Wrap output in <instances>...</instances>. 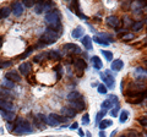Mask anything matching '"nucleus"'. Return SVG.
Returning <instances> with one entry per match:
<instances>
[{"mask_svg": "<svg viewBox=\"0 0 147 137\" xmlns=\"http://www.w3.org/2000/svg\"><path fill=\"white\" fill-rule=\"evenodd\" d=\"M45 24H47L49 30H54L57 32L61 33V22H60V13L57 10H53L48 13H45L44 16Z\"/></svg>", "mask_w": 147, "mask_h": 137, "instance_id": "1", "label": "nucleus"}, {"mask_svg": "<svg viewBox=\"0 0 147 137\" xmlns=\"http://www.w3.org/2000/svg\"><path fill=\"white\" fill-rule=\"evenodd\" d=\"M13 134L22 136V135H28L33 132V127L30 124V121L25 120L24 118H17L15 121V129H13Z\"/></svg>", "mask_w": 147, "mask_h": 137, "instance_id": "2", "label": "nucleus"}, {"mask_svg": "<svg viewBox=\"0 0 147 137\" xmlns=\"http://www.w3.org/2000/svg\"><path fill=\"white\" fill-rule=\"evenodd\" d=\"M60 36H61L60 32H57V31H54V30H49L48 28L42 34V37H40V43H43L44 45L53 44V43H55L59 39Z\"/></svg>", "mask_w": 147, "mask_h": 137, "instance_id": "3", "label": "nucleus"}, {"mask_svg": "<svg viewBox=\"0 0 147 137\" xmlns=\"http://www.w3.org/2000/svg\"><path fill=\"white\" fill-rule=\"evenodd\" d=\"M100 79L104 82V86L107 87L108 89H112L114 88V85H115V81H114V77L112 76L109 71H104L100 74Z\"/></svg>", "mask_w": 147, "mask_h": 137, "instance_id": "4", "label": "nucleus"}, {"mask_svg": "<svg viewBox=\"0 0 147 137\" xmlns=\"http://www.w3.org/2000/svg\"><path fill=\"white\" fill-rule=\"evenodd\" d=\"M113 104H114V105L119 104V103H118V97H117V95H109L108 99H105L104 102L102 103V105H100V107H102V110L107 111L108 109L113 108Z\"/></svg>", "mask_w": 147, "mask_h": 137, "instance_id": "5", "label": "nucleus"}, {"mask_svg": "<svg viewBox=\"0 0 147 137\" xmlns=\"http://www.w3.org/2000/svg\"><path fill=\"white\" fill-rule=\"evenodd\" d=\"M145 6V3L144 1H139V0H136V1H132L130 4V10L132 11L134 15H140L142 12V9Z\"/></svg>", "mask_w": 147, "mask_h": 137, "instance_id": "6", "label": "nucleus"}, {"mask_svg": "<svg viewBox=\"0 0 147 137\" xmlns=\"http://www.w3.org/2000/svg\"><path fill=\"white\" fill-rule=\"evenodd\" d=\"M132 76L139 81L147 80V70L146 68H142V67H136L134 72H132Z\"/></svg>", "mask_w": 147, "mask_h": 137, "instance_id": "7", "label": "nucleus"}, {"mask_svg": "<svg viewBox=\"0 0 147 137\" xmlns=\"http://www.w3.org/2000/svg\"><path fill=\"white\" fill-rule=\"evenodd\" d=\"M0 110H5V111H11L15 113L16 108L11 102H7V100H3L0 99Z\"/></svg>", "mask_w": 147, "mask_h": 137, "instance_id": "8", "label": "nucleus"}, {"mask_svg": "<svg viewBox=\"0 0 147 137\" xmlns=\"http://www.w3.org/2000/svg\"><path fill=\"white\" fill-rule=\"evenodd\" d=\"M64 49H65V52L70 53V54H81L82 53V50L79 45L72 44V43H66L64 45Z\"/></svg>", "mask_w": 147, "mask_h": 137, "instance_id": "9", "label": "nucleus"}, {"mask_svg": "<svg viewBox=\"0 0 147 137\" xmlns=\"http://www.w3.org/2000/svg\"><path fill=\"white\" fill-rule=\"evenodd\" d=\"M31 70H32V65L31 62H22L20 66H18V71L21 72L22 76L27 77L30 74H31Z\"/></svg>", "mask_w": 147, "mask_h": 137, "instance_id": "10", "label": "nucleus"}, {"mask_svg": "<svg viewBox=\"0 0 147 137\" xmlns=\"http://www.w3.org/2000/svg\"><path fill=\"white\" fill-rule=\"evenodd\" d=\"M13 97V94L10 89H6V88H4V87H0V99H3V100H7V102H10L11 99Z\"/></svg>", "mask_w": 147, "mask_h": 137, "instance_id": "11", "label": "nucleus"}, {"mask_svg": "<svg viewBox=\"0 0 147 137\" xmlns=\"http://www.w3.org/2000/svg\"><path fill=\"white\" fill-rule=\"evenodd\" d=\"M24 11H25V7L22 6L21 3L16 1V3L12 4V13H13V15H15L16 17H20L22 13H24Z\"/></svg>", "mask_w": 147, "mask_h": 137, "instance_id": "12", "label": "nucleus"}, {"mask_svg": "<svg viewBox=\"0 0 147 137\" xmlns=\"http://www.w3.org/2000/svg\"><path fill=\"white\" fill-rule=\"evenodd\" d=\"M107 25L109 27H113V28H118L119 25H120V20H119V17L114 16V15H110L107 17Z\"/></svg>", "mask_w": 147, "mask_h": 137, "instance_id": "13", "label": "nucleus"}, {"mask_svg": "<svg viewBox=\"0 0 147 137\" xmlns=\"http://www.w3.org/2000/svg\"><path fill=\"white\" fill-rule=\"evenodd\" d=\"M5 79L12 81L13 83H17V82L21 81V76L18 75L15 70H11V71H9V72H6V74H5Z\"/></svg>", "mask_w": 147, "mask_h": 137, "instance_id": "14", "label": "nucleus"}, {"mask_svg": "<svg viewBox=\"0 0 147 137\" xmlns=\"http://www.w3.org/2000/svg\"><path fill=\"white\" fill-rule=\"evenodd\" d=\"M69 107L74 109L75 111H81L85 109V103L84 100H76V102H69Z\"/></svg>", "mask_w": 147, "mask_h": 137, "instance_id": "15", "label": "nucleus"}, {"mask_svg": "<svg viewBox=\"0 0 147 137\" xmlns=\"http://www.w3.org/2000/svg\"><path fill=\"white\" fill-rule=\"evenodd\" d=\"M74 66H75L77 71H80V75H81L86 68V62L84 59H75V60H74Z\"/></svg>", "mask_w": 147, "mask_h": 137, "instance_id": "16", "label": "nucleus"}, {"mask_svg": "<svg viewBox=\"0 0 147 137\" xmlns=\"http://www.w3.org/2000/svg\"><path fill=\"white\" fill-rule=\"evenodd\" d=\"M60 114H61V115H64L65 118L70 119V118H74L76 115V111L74 110V109H71L70 107H63L60 109Z\"/></svg>", "mask_w": 147, "mask_h": 137, "instance_id": "17", "label": "nucleus"}, {"mask_svg": "<svg viewBox=\"0 0 147 137\" xmlns=\"http://www.w3.org/2000/svg\"><path fill=\"white\" fill-rule=\"evenodd\" d=\"M66 99L69 102H76V100H82V95L80 92L77 91H74V92H70L66 95Z\"/></svg>", "mask_w": 147, "mask_h": 137, "instance_id": "18", "label": "nucleus"}, {"mask_svg": "<svg viewBox=\"0 0 147 137\" xmlns=\"http://www.w3.org/2000/svg\"><path fill=\"white\" fill-rule=\"evenodd\" d=\"M84 33H85L84 27H82V26H77L76 28L71 32V36H72V38L79 39V38H82V37H84Z\"/></svg>", "mask_w": 147, "mask_h": 137, "instance_id": "19", "label": "nucleus"}, {"mask_svg": "<svg viewBox=\"0 0 147 137\" xmlns=\"http://www.w3.org/2000/svg\"><path fill=\"white\" fill-rule=\"evenodd\" d=\"M0 115L3 116L4 120H6L7 122H11L15 120V113H11V111H5V110H0Z\"/></svg>", "mask_w": 147, "mask_h": 137, "instance_id": "20", "label": "nucleus"}, {"mask_svg": "<svg viewBox=\"0 0 147 137\" xmlns=\"http://www.w3.org/2000/svg\"><path fill=\"white\" fill-rule=\"evenodd\" d=\"M124 67V62L120 59H117V60H113L112 64H110V68L113 71H120L121 68Z\"/></svg>", "mask_w": 147, "mask_h": 137, "instance_id": "21", "label": "nucleus"}, {"mask_svg": "<svg viewBox=\"0 0 147 137\" xmlns=\"http://www.w3.org/2000/svg\"><path fill=\"white\" fill-rule=\"evenodd\" d=\"M81 43L86 48V50H92V38L90 36H84L81 38Z\"/></svg>", "mask_w": 147, "mask_h": 137, "instance_id": "22", "label": "nucleus"}, {"mask_svg": "<svg viewBox=\"0 0 147 137\" xmlns=\"http://www.w3.org/2000/svg\"><path fill=\"white\" fill-rule=\"evenodd\" d=\"M59 124H60V122L58 121L55 114H49V115L47 116V125H49V126H58Z\"/></svg>", "mask_w": 147, "mask_h": 137, "instance_id": "23", "label": "nucleus"}, {"mask_svg": "<svg viewBox=\"0 0 147 137\" xmlns=\"http://www.w3.org/2000/svg\"><path fill=\"white\" fill-rule=\"evenodd\" d=\"M91 60H92V64H93V67L96 68V70H100V68L103 67V62L99 59V56L94 55V56L91 58Z\"/></svg>", "mask_w": 147, "mask_h": 137, "instance_id": "24", "label": "nucleus"}, {"mask_svg": "<svg viewBox=\"0 0 147 137\" xmlns=\"http://www.w3.org/2000/svg\"><path fill=\"white\" fill-rule=\"evenodd\" d=\"M1 87H4V88H6V89H12V88H15V83H13L12 81H10V80H7V79H4L1 80Z\"/></svg>", "mask_w": 147, "mask_h": 137, "instance_id": "25", "label": "nucleus"}, {"mask_svg": "<svg viewBox=\"0 0 147 137\" xmlns=\"http://www.w3.org/2000/svg\"><path fill=\"white\" fill-rule=\"evenodd\" d=\"M113 125V121L112 120H105V119H103L102 121L98 124V127L100 129V131H104L107 127H109V126H112Z\"/></svg>", "mask_w": 147, "mask_h": 137, "instance_id": "26", "label": "nucleus"}, {"mask_svg": "<svg viewBox=\"0 0 147 137\" xmlns=\"http://www.w3.org/2000/svg\"><path fill=\"white\" fill-rule=\"evenodd\" d=\"M48 59H50V60H60L61 55L57 50H50V52H48Z\"/></svg>", "mask_w": 147, "mask_h": 137, "instance_id": "27", "label": "nucleus"}, {"mask_svg": "<svg viewBox=\"0 0 147 137\" xmlns=\"http://www.w3.org/2000/svg\"><path fill=\"white\" fill-rule=\"evenodd\" d=\"M11 12H12L11 7H9V6L1 7V9H0V19H5V17H7Z\"/></svg>", "mask_w": 147, "mask_h": 137, "instance_id": "28", "label": "nucleus"}, {"mask_svg": "<svg viewBox=\"0 0 147 137\" xmlns=\"http://www.w3.org/2000/svg\"><path fill=\"white\" fill-rule=\"evenodd\" d=\"M142 28H144V22H142V21H135V22H132L131 30L134 31V32H140Z\"/></svg>", "mask_w": 147, "mask_h": 137, "instance_id": "29", "label": "nucleus"}, {"mask_svg": "<svg viewBox=\"0 0 147 137\" xmlns=\"http://www.w3.org/2000/svg\"><path fill=\"white\" fill-rule=\"evenodd\" d=\"M134 38H135V34L132 32H126V33L120 36V39L124 40V42H129V40H132Z\"/></svg>", "mask_w": 147, "mask_h": 137, "instance_id": "30", "label": "nucleus"}, {"mask_svg": "<svg viewBox=\"0 0 147 137\" xmlns=\"http://www.w3.org/2000/svg\"><path fill=\"white\" fill-rule=\"evenodd\" d=\"M34 12L36 13L44 12V1H39V3L34 4Z\"/></svg>", "mask_w": 147, "mask_h": 137, "instance_id": "31", "label": "nucleus"}, {"mask_svg": "<svg viewBox=\"0 0 147 137\" xmlns=\"http://www.w3.org/2000/svg\"><path fill=\"white\" fill-rule=\"evenodd\" d=\"M33 50H34V47H31V48H28L26 50V52H24L21 54L20 56H18V59H20V60H24V59H26L27 56H30L32 53H33Z\"/></svg>", "mask_w": 147, "mask_h": 137, "instance_id": "32", "label": "nucleus"}, {"mask_svg": "<svg viewBox=\"0 0 147 137\" xmlns=\"http://www.w3.org/2000/svg\"><path fill=\"white\" fill-rule=\"evenodd\" d=\"M33 120H34V125H36V127H38L39 130L45 129V124H44V122H43L42 120H40L39 118H37V116H36V118L33 119Z\"/></svg>", "mask_w": 147, "mask_h": 137, "instance_id": "33", "label": "nucleus"}, {"mask_svg": "<svg viewBox=\"0 0 147 137\" xmlns=\"http://www.w3.org/2000/svg\"><path fill=\"white\" fill-rule=\"evenodd\" d=\"M92 40H93V42H96L97 44H99V45H104V47H108V45H109V43H107L104 39H102L100 37H98V36H94Z\"/></svg>", "mask_w": 147, "mask_h": 137, "instance_id": "34", "label": "nucleus"}, {"mask_svg": "<svg viewBox=\"0 0 147 137\" xmlns=\"http://www.w3.org/2000/svg\"><path fill=\"white\" fill-rule=\"evenodd\" d=\"M127 118H129V113H127L126 110H123V111L120 113V116H119V121H120L121 124H124V122H126Z\"/></svg>", "mask_w": 147, "mask_h": 137, "instance_id": "35", "label": "nucleus"}, {"mask_svg": "<svg viewBox=\"0 0 147 137\" xmlns=\"http://www.w3.org/2000/svg\"><path fill=\"white\" fill-rule=\"evenodd\" d=\"M102 55L105 58V60L107 61H112L113 60V53H110V52H108V50H102Z\"/></svg>", "mask_w": 147, "mask_h": 137, "instance_id": "36", "label": "nucleus"}, {"mask_svg": "<svg viewBox=\"0 0 147 137\" xmlns=\"http://www.w3.org/2000/svg\"><path fill=\"white\" fill-rule=\"evenodd\" d=\"M98 37H100L102 39H104L107 43H112V42H114V39H112V36H110V34H107V33H100Z\"/></svg>", "mask_w": 147, "mask_h": 137, "instance_id": "37", "label": "nucleus"}, {"mask_svg": "<svg viewBox=\"0 0 147 137\" xmlns=\"http://www.w3.org/2000/svg\"><path fill=\"white\" fill-rule=\"evenodd\" d=\"M104 115H105V111L104 110H102V111H99L98 114H97V116H96V124H99L100 121L103 120V118H104Z\"/></svg>", "mask_w": 147, "mask_h": 137, "instance_id": "38", "label": "nucleus"}, {"mask_svg": "<svg viewBox=\"0 0 147 137\" xmlns=\"http://www.w3.org/2000/svg\"><path fill=\"white\" fill-rule=\"evenodd\" d=\"M123 22H124V26H125V27H131L132 26V20L129 16H124Z\"/></svg>", "mask_w": 147, "mask_h": 137, "instance_id": "39", "label": "nucleus"}, {"mask_svg": "<svg viewBox=\"0 0 147 137\" xmlns=\"http://www.w3.org/2000/svg\"><path fill=\"white\" fill-rule=\"evenodd\" d=\"M42 58H48V53L45 54V53H42V54H39V55H37V56H34V62H39L40 60H43Z\"/></svg>", "mask_w": 147, "mask_h": 137, "instance_id": "40", "label": "nucleus"}, {"mask_svg": "<svg viewBox=\"0 0 147 137\" xmlns=\"http://www.w3.org/2000/svg\"><path fill=\"white\" fill-rule=\"evenodd\" d=\"M107 92H108V88L105 87L104 85H98V93H100V94H107Z\"/></svg>", "mask_w": 147, "mask_h": 137, "instance_id": "41", "label": "nucleus"}, {"mask_svg": "<svg viewBox=\"0 0 147 137\" xmlns=\"http://www.w3.org/2000/svg\"><path fill=\"white\" fill-rule=\"evenodd\" d=\"M118 111H119V104H117V105H114V107H113V109L110 110V115H112L113 118H117Z\"/></svg>", "mask_w": 147, "mask_h": 137, "instance_id": "42", "label": "nucleus"}, {"mask_svg": "<svg viewBox=\"0 0 147 137\" xmlns=\"http://www.w3.org/2000/svg\"><path fill=\"white\" fill-rule=\"evenodd\" d=\"M22 6H26V7H32L34 6V1H30V0H24V1L21 3Z\"/></svg>", "mask_w": 147, "mask_h": 137, "instance_id": "43", "label": "nucleus"}, {"mask_svg": "<svg viewBox=\"0 0 147 137\" xmlns=\"http://www.w3.org/2000/svg\"><path fill=\"white\" fill-rule=\"evenodd\" d=\"M82 124L84 125H88L90 124V115L88 114H85V115L82 116Z\"/></svg>", "mask_w": 147, "mask_h": 137, "instance_id": "44", "label": "nucleus"}, {"mask_svg": "<svg viewBox=\"0 0 147 137\" xmlns=\"http://www.w3.org/2000/svg\"><path fill=\"white\" fill-rule=\"evenodd\" d=\"M139 122H140V124L144 126V127H146V126H147V118H146V116H141V118L139 119Z\"/></svg>", "mask_w": 147, "mask_h": 137, "instance_id": "45", "label": "nucleus"}, {"mask_svg": "<svg viewBox=\"0 0 147 137\" xmlns=\"http://www.w3.org/2000/svg\"><path fill=\"white\" fill-rule=\"evenodd\" d=\"M11 61H5L4 62L3 61V64H1V66H0V68H5V67H9V66H11Z\"/></svg>", "mask_w": 147, "mask_h": 137, "instance_id": "46", "label": "nucleus"}, {"mask_svg": "<svg viewBox=\"0 0 147 137\" xmlns=\"http://www.w3.org/2000/svg\"><path fill=\"white\" fill-rule=\"evenodd\" d=\"M126 137H140V135L137 134L136 131H130V132H129V135H127Z\"/></svg>", "mask_w": 147, "mask_h": 137, "instance_id": "47", "label": "nucleus"}, {"mask_svg": "<svg viewBox=\"0 0 147 137\" xmlns=\"http://www.w3.org/2000/svg\"><path fill=\"white\" fill-rule=\"evenodd\" d=\"M77 127H79V124H77V122H74V124H71V125H70V127H69V129L74 131V130H76Z\"/></svg>", "mask_w": 147, "mask_h": 137, "instance_id": "48", "label": "nucleus"}, {"mask_svg": "<svg viewBox=\"0 0 147 137\" xmlns=\"http://www.w3.org/2000/svg\"><path fill=\"white\" fill-rule=\"evenodd\" d=\"M7 130L10 131V132H12V131H13V130H12V125L10 124V122H7Z\"/></svg>", "mask_w": 147, "mask_h": 137, "instance_id": "49", "label": "nucleus"}, {"mask_svg": "<svg viewBox=\"0 0 147 137\" xmlns=\"http://www.w3.org/2000/svg\"><path fill=\"white\" fill-rule=\"evenodd\" d=\"M99 137H107V135L104 134V131H99Z\"/></svg>", "mask_w": 147, "mask_h": 137, "instance_id": "50", "label": "nucleus"}, {"mask_svg": "<svg viewBox=\"0 0 147 137\" xmlns=\"http://www.w3.org/2000/svg\"><path fill=\"white\" fill-rule=\"evenodd\" d=\"M3 43H4V39H3V37H1V36H0V48L3 47Z\"/></svg>", "mask_w": 147, "mask_h": 137, "instance_id": "51", "label": "nucleus"}, {"mask_svg": "<svg viewBox=\"0 0 147 137\" xmlns=\"http://www.w3.org/2000/svg\"><path fill=\"white\" fill-rule=\"evenodd\" d=\"M79 135H80L81 137H84V135H85V134H84V131H82V130H79Z\"/></svg>", "mask_w": 147, "mask_h": 137, "instance_id": "52", "label": "nucleus"}, {"mask_svg": "<svg viewBox=\"0 0 147 137\" xmlns=\"http://www.w3.org/2000/svg\"><path fill=\"white\" fill-rule=\"evenodd\" d=\"M86 137H92L91 136V132H86Z\"/></svg>", "mask_w": 147, "mask_h": 137, "instance_id": "53", "label": "nucleus"}, {"mask_svg": "<svg viewBox=\"0 0 147 137\" xmlns=\"http://www.w3.org/2000/svg\"><path fill=\"white\" fill-rule=\"evenodd\" d=\"M145 9L147 10V1H145Z\"/></svg>", "mask_w": 147, "mask_h": 137, "instance_id": "54", "label": "nucleus"}, {"mask_svg": "<svg viewBox=\"0 0 147 137\" xmlns=\"http://www.w3.org/2000/svg\"><path fill=\"white\" fill-rule=\"evenodd\" d=\"M1 64H3V60H1V59H0V66H1Z\"/></svg>", "mask_w": 147, "mask_h": 137, "instance_id": "55", "label": "nucleus"}, {"mask_svg": "<svg viewBox=\"0 0 147 137\" xmlns=\"http://www.w3.org/2000/svg\"><path fill=\"white\" fill-rule=\"evenodd\" d=\"M145 22H147V16H146V19H145Z\"/></svg>", "mask_w": 147, "mask_h": 137, "instance_id": "56", "label": "nucleus"}, {"mask_svg": "<svg viewBox=\"0 0 147 137\" xmlns=\"http://www.w3.org/2000/svg\"><path fill=\"white\" fill-rule=\"evenodd\" d=\"M120 137H126V136H120Z\"/></svg>", "mask_w": 147, "mask_h": 137, "instance_id": "57", "label": "nucleus"}, {"mask_svg": "<svg viewBox=\"0 0 147 137\" xmlns=\"http://www.w3.org/2000/svg\"><path fill=\"white\" fill-rule=\"evenodd\" d=\"M145 62H146V64H147V60H146V61H145Z\"/></svg>", "mask_w": 147, "mask_h": 137, "instance_id": "58", "label": "nucleus"}, {"mask_svg": "<svg viewBox=\"0 0 147 137\" xmlns=\"http://www.w3.org/2000/svg\"><path fill=\"white\" fill-rule=\"evenodd\" d=\"M146 129H147V126H146Z\"/></svg>", "mask_w": 147, "mask_h": 137, "instance_id": "59", "label": "nucleus"}]
</instances>
